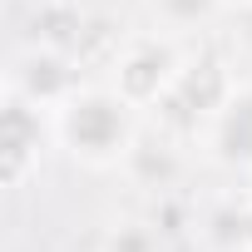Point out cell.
<instances>
[{"label": "cell", "instance_id": "8fae6325", "mask_svg": "<svg viewBox=\"0 0 252 252\" xmlns=\"http://www.w3.org/2000/svg\"><path fill=\"white\" fill-rule=\"evenodd\" d=\"M109 252H154V232H144V227H119L114 242H109Z\"/></svg>", "mask_w": 252, "mask_h": 252}, {"label": "cell", "instance_id": "9c48e42d", "mask_svg": "<svg viewBox=\"0 0 252 252\" xmlns=\"http://www.w3.org/2000/svg\"><path fill=\"white\" fill-rule=\"evenodd\" d=\"M35 30H40V45H55V50H64V40L69 35H79V10L74 5H40V15H35Z\"/></svg>", "mask_w": 252, "mask_h": 252}, {"label": "cell", "instance_id": "6da1fadb", "mask_svg": "<svg viewBox=\"0 0 252 252\" xmlns=\"http://www.w3.org/2000/svg\"><path fill=\"white\" fill-rule=\"evenodd\" d=\"M139 109L124 104L109 84L104 89H74L55 109V139L89 168H114L129 158L139 139Z\"/></svg>", "mask_w": 252, "mask_h": 252}, {"label": "cell", "instance_id": "7c38bea8", "mask_svg": "<svg viewBox=\"0 0 252 252\" xmlns=\"http://www.w3.org/2000/svg\"><path fill=\"white\" fill-rule=\"evenodd\" d=\"M242 252H252V203L242 208Z\"/></svg>", "mask_w": 252, "mask_h": 252}, {"label": "cell", "instance_id": "3957f363", "mask_svg": "<svg viewBox=\"0 0 252 252\" xmlns=\"http://www.w3.org/2000/svg\"><path fill=\"white\" fill-rule=\"evenodd\" d=\"M45 114L50 109H40V104H30V99L5 89V114H0V183L5 188H25L30 173L40 168Z\"/></svg>", "mask_w": 252, "mask_h": 252}, {"label": "cell", "instance_id": "30bf717a", "mask_svg": "<svg viewBox=\"0 0 252 252\" xmlns=\"http://www.w3.org/2000/svg\"><path fill=\"white\" fill-rule=\"evenodd\" d=\"M208 237H213L222 252H242V208H218Z\"/></svg>", "mask_w": 252, "mask_h": 252}, {"label": "cell", "instance_id": "277c9868", "mask_svg": "<svg viewBox=\"0 0 252 252\" xmlns=\"http://www.w3.org/2000/svg\"><path fill=\"white\" fill-rule=\"evenodd\" d=\"M74 89H79V84H74V64H69L64 50H55V45H30V50H20L15 64H10V94H20V99H30V104H40V109H50V114H55Z\"/></svg>", "mask_w": 252, "mask_h": 252}, {"label": "cell", "instance_id": "ba28073f", "mask_svg": "<svg viewBox=\"0 0 252 252\" xmlns=\"http://www.w3.org/2000/svg\"><path fill=\"white\" fill-rule=\"evenodd\" d=\"M222 10V0H154V15L168 30H198Z\"/></svg>", "mask_w": 252, "mask_h": 252}, {"label": "cell", "instance_id": "4fadbf2b", "mask_svg": "<svg viewBox=\"0 0 252 252\" xmlns=\"http://www.w3.org/2000/svg\"><path fill=\"white\" fill-rule=\"evenodd\" d=\"M222 5H252V0H222Z\"/></svg>", "mask_w": 252, "mask_h": 252}, {"label": "cell", "instance_id": "52a82bcc", "mask_svg": "<svg viewBox=\"0 0 252 252\" xmlns=\"http://www.w3.org/2000/svg\"><path fill=\"white\" fill-rule=\"evenodd\" d=\"M124 168H129L144 188H168L178 178V154L168 149V139H154V134H139L129 158H124Z\"/></svg>", "mask_w": 252, "mask_h": 252}, {"label": "cell", "instance_id": "5b68a950", "mask_svg": "<svg viewBox=\"0 0 252 252\" xmlns=\"http://www.w3.org/2000/svg\"><path fill=\"white\" fill-rule=\"evenodd\" d=\"M232 94H237V84H232L227 64L213 60V55H198V60H183V69H178V79H173V94H168L158 109H178L183 119H198V114L218 119Z\"/></svg>", "mask_w": 252, "mask_h": 252}, {"label": "cell", "instance_id": "8992f818", "mask_svg": "<svg viewBox=\"0 0 252 252\" xmlns=\"http://www.w3.org/2000/svg\"><path fill=\"white\" fill-rule=\"evenodd\" d=\"M213 149L232 168H252V89H237L213 119Z\"/></svg>", "mask_w": 252, "mask_h": 252}, {"label": "cell", "instance_id": "7a4b0ae2", "mask_svg": "<svg viewBox=\"0 0 252 252\" xmlns=\"http://www.w3.org/2000/svg\"><path fill=\"white\" fill-rule=\"evenodd\" d=\"M183 60L168 40H139L129 45L119 60H114V79L109 89L124 99V104H134V109H149V104H163L173 94V79H178Z\"/></svg>", "mask_w": 252, "mask_h": 252}]
</instances>
